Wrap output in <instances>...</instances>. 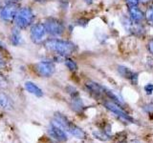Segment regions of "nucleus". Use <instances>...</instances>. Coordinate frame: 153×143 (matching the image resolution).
Segmentation results:
<instances>
[{
	"label": "nucleus",
	"instance_id": "f257e3e1",
	"mask_svg": "<svg viewBox=\"0 0 153 143\" xmlns=\"http://www.w3.org/2000/svg\"><path fill=\"white\" fill-rule=\"evenodd\" d=\"M45 48L50 52H56V55L61 56H68L72 55L76 50L74 43L68 40L57 39V38H51L44 42Z\"/></svg>",
	"mask_w": 153,
	"mask_h": 143
},
{
	"label": "nucleus",
	"instance_id": "f03ea898",
	"mask_svg": "<svg viewBox=\"0 0 153 143\" xmlns=\"http://www.w3.org/2000/svg\"><path fill=\"white\" fill-rule=\"evenodd\" d=\"M35 17L36 15L31 8L24 7L22 9H19L13 22L17 29L24 30V29H27L29 26L32 25L33 23V20H35Z\"/></svg>",
	"mask_w": 153,
	"mask_h": 143
},
{
	"label": "nucleus",
	"instance_id": "7ed1b4c3",
	"mask_svg": "<svg viewBox=\"0 0 153 143\" xmlns=\"http://www.w3.org/2000/svg\"><path fill=\"white\" fill-rule=\"evenodd\" d=\"M47 33L53 36H60L64 32V26L63 24L56 18H47L43 23Z\"/></svg>",
	"mask_w": 153,
	"mask_h": 143
},
{
	"label": "nucleus",
	"instance_id": "20e7f679",
	"mask_svg": "<svg viewBox=\"0 0 153 143\" xmlns=\"http://www.w3.org/2000/svg\"><path fill=\"white\" fill-rule=\"evenodd\" d=\"M19 11V5L16 2H9L0 11V17L3 21L12 23L13 22L17 12Z\"/></svg>",
	"mask_w": 153,
	"mask_h": 143
},
{
	"label": "nucleus",
	"instance_id": "39448f33",
	"mask_svg": "<svg viewBox=\"0 0 153 143\" xmlns=\"http://www.w3.org/2000/svg\"><path fill=\"white\" fill-rule=\"evenodd\" d=\"M46 29L43 25V23L33 24L30 31V36L33 43H39L43 40V38L46 35Z\"/></svg>",
	"mask_w": 153,
	"mask_h": 143
},
{
	"label": "nucleus",
	"instance_id": "423d86ee",
	"mask_svg": "<svg viewBox=\"0 0 153 143\" xmlns=\"http://www.w3.org/2000/svg\"><path fill=\"white\" fill-rule=\"evenodd\" d=\"M55 64L51 61H40L36 64V71L40 76L48 77L55 73Z\"/></svg>",
	"mask_w": 153,
	"mask_h": 143
},
{
	"label": "nucleus",
	"instance_id": "0eeeda50",
	"mask_svg": "<svg viewBox=\"0 0 153 143\" xmlns=\"http://www.w3.org/2000/svg\"><path fill=\"white\" fill-rule=\"evenodd\" d=\"M104 106L106 107L109 111H111L113 114H116L117 116H119L121 119H123V120L130 122V123L133 122V118L130 116H128L126 112H123L116 103L111 102V101H105L104 102Z\"/></svg>",
	"mask_w": 153,
	"mask_h": 143
},
{
	"label": "nucleus",
	"instance_id": "6e6552de",
	"mask_svg": "<svg viewBox=\"0 0 153 143\" xmlns=\"http://www.w3.org/2000/svg\"><path fill=\"white\" fill-rule=\"evenodd\" d=\"M49 133L53 137H55L56 139L59 140V141H66L67 140V136H66L65 132L62 130V128L57 125L55 121L50 124Z\"/></svg>",
	"mask_w": 153,
	"mask_h": 143
},
{
	"label": "nucleus",
	"instance_id": "1a4fd4ad",
	"mask_svg": "<svg viewBox=\"0 0 153 143\" xmlns=\"http://www.w3.org/2000/svg\"><path fill=\"white\" fill-rule=\"evenodd\" d=\"M25 89L30 94L36 95V97H41L43 95L42 90L38 87L37 85H36L35 83L31 82V81H27V82L25 83Z\"/></svg>",
	"mask_w": 153,
	"mask_h": 143
},
{
	"label": "nucleus",
	"instance_id": "9d476101",
	"mask_svg": "<svg viewBox=\"0 0 153 143\" xmlns=\"http://www.w3.org/2000/svg\"><path fill=\"white\" fill-rule=\"evenodd\" d=\"M67 131H68L73 136H75L76 138H79V139H83V138H85V136H86V133H84L83 130H81L79 127L76 126L72 123H70Z\"/></svg>",
	"mask_w": 153,
	"mask_h": 143
},
{
	"label": "nucleus",
	"instance_id": "9b49d317",
	"mask_svg": "<svg viewBox=\"0 0 153 143\" xmlns=\"http://www.w3.org/2000/svg\"><path fill=\"white\" fill-rule=\"evenodd\" d=\"M129 13H130V17L136 22H140L145 17L143 13L137 6L129 7Z\"/></svg>",
	"mask_w": 153,
	"mask_h": 143
},
{
	"label": "nucleus",
	"instance_id": "f8f14e48",
	"mask_svg": "<svg viewBox=\"0 0 153 143\" xmlns=\"http://www.w3.org/2000/svg\"><path fill=\"white\" fill-rule=\"evenodd\" d=\"M118 70H119V73L121 74L123 76L132 80V82L134 84H136V81H137V74H136L132 73V72L128 68H126V67H123V66H119Z\"/></svg>",
	"mask_w": 153,
	"mask_h": 143
},
{
	"label": "nucleus",
	"instance_id": "ddd939ff",
	"mask_svg": "<svg viewBox=\"0 0 153 143\" xmlns=\"http://www.w3.org/2000/svg\"><path fill=\"white\" fill-rule=\"evenodd\" d=\"M87 87L91 92H92L95 95H97V97H102V95L105 93V88L102 87V86H100L99 84L95 83V82H88Z\"/></svg>",
	"mask_w": 153,
	"mask_h": 143
},
{
	"label": "nucleus",
	"instance_id": "4468645a",
	"mask_svg": "<svg viewBox=\"0 0 153 143\" xmlns=\"http://www.w3.org/2000/svg\"><path fill=\"white\" fill-rule=\"evenodd\" d=\"M55 122L59 126H60L62 129H66V130L68 129L70 123H71V122H69V120L64 116H62V114H55Z\"/></svg>",
	"mask_w": 153,
	"mask_h": 143
},
{
	"label": "nucleus",
	"instance_id": "2eb2a0df",
	"mask_svg": "<svg viewBox=\"0 0 153 143\" xmlns=\"http://www.w3.org/2000/svg\"><path fill=\"white\" fill-rule=\"evenodd\" d=\"M21 42V35L19 29H13L11 33V43L14 46H18Z\"/></svg>",
	"mask_w": 153,
	"mask_h": 143
},
{
	"label": "nucleus",
	"instance_id": "dca6fc26",
	"mask_svg": "<svg viewBox=\"0 0 153 143\" xmlns=\"http://www.w3.org/2000/svg\"><path fill=\"white\" fill-rule=\"evenodd\" d=\"M11 106V103H10V100L8 97L4 94H0V107L2 109H8Z\"/></svg>",
	"mask_w": 153,
	"mask_h": 143
},
{
	"label": "nucleus",
	"instance_id": "f3484780",
	"mask_svg": "<svg viewBox=\"0 0 153 143\" xmlns=\"http://www.w3.org/2000/svg\"><path fill=\"white\" fill-rule=\"evenodd\" d=\"M146 21L153 25V5L147 9V11L146 13Z\"/></svg>",
	"mask_w": 153,
	"mask_h": 143
},
{
	"label": "nucleus",
	"instance_id": "a211bd4d",
	"mask_svg": "<svg viewBox=\"0 0 153 143\" xmlns=\"http://www.w3.org/2000/svg\"><path fill=\"white\" fill-rule=\"evenodd\" d=\"M65 65L67 66V68H68L69 70L71 71H76V69H78V65H76V63L72 59H66L65 60Z\"/></svg>",
	"mask_w": 153,
	"mask_h": 143
},
{
	"label": "nucleus",
	"instance_id": "6ab92c4d",
	"mask_svg": "<svg viewBox=\"0 0 153 143\" xmlns=\"http://www.w3.org/2000/svg\"><path fill=\"white\" fill-rule=\"evenodd\" d=\"M93 135L97 138H99V139H100V140H104L105 141V140L109 139V136L106 135V133H102V132H94Z\"/></svg>",
	"mask_w": 153,
	"mask_h": 143
},
{
	"label": "nucleus",
	"instance_id": "aec40b11",
	"mask_svg": "<svg viewBox=\"0 0 153 143\" xmlns=\"http://www.w3.org/2000/svg\"><path fill=\"white\" fill-rule=\"evenodd\" d=\"M145 91L146 92V94H150L153 93V84H147L145 87Z\"/></svg>",
	"mask_w": 153,
	"mask_h": 143
},
{
	"label": "nucleus",
	"instance_id": "412c9836",
	"mask_svg": "<svg viewBox=\"0 0 153 143\" xmlns=\"http://www.w3.org/2000/svg\"><path fill=\"white\" fill-rule=\"evenodd\" d=\"M139 0H126V3L128 4L129 7H134V6H137L138 5Z\"/></svg>",
	"mask_w": 153,
	"mask_h": 143
},
{
	"label": "nucleus",
	"instance_id": "4be33fe9",
	"mask_svg": "<svg viewBox=\"0 0 153 143\" xmlns=\"http://www.w3.org/2000/svg\"><path fill=\"white\" fill-rule=\"evenodd\" d=\"M145 111H146V112H147V113L152 114V113H153V104L146 105V106L145 107Z\"/></svg>",
	"mask_w": 153,
	"mask_h": 143
},
{
	"label": "nucleus",
	"instance_id": "5701e85b",
	"mask_svg": "<svg viewBox=\"0 0 153 143\" xmlns=\"http://www.w3.org/2000/svg\"><path fill=\"white\" fill-rule=\"evenodd\" d=\"M148 50L153 55V40H151L149 43H148Z\"/></svg>",
	"mask_w": 153,
	"mask_h": 143
},
{
	"label": "nucleus",
	"instance_id": "b1692460",
	"mask_svg": "<svg viewBox=\"0 0 153 143\" xmlns=\"http://www.w3.org/2000/svg\"><path fill=\"white\" fill-rule=\"evenodd\" d=\"M139 1H141V2H143V3H146V2H148L149 0H139Z\"/></svg>",
	"mask_w": 153,
	"mask_h": 143
},
{
	"label": "nucleus",
	"instance_id": "393cba45",
	"mask_svg": "<svg viewBox=\"0 0 153 143\" xmlns=\"http://www.w3.org/2000/svg\"><path fill=\"white\" fill-rule=\"evenodd\" d=\"M33 1H35V2H43L44 0H33Z\"/></svg>",
	"mask_w": 153,
	"mask_h": 143
},
{
	"label": "nucleus",
	"instance_id": "a878e982",
	"mask_svg": "<svg viewBox=\"0 0 153 143\" xmlns=\"http://www.w3.org/2000/svg\"><path fill=\"white\" fill-rule=\"evenodd\" d=\"M131 143H140V142H139L138 140H132Z\"/></svg>",
	"mask_w": 153,
	"mask_h": 143
},
{
	"label": "nucleus",
	"instance_id": "bb28decb",
	"mask_svg": "<svg viewBox=\"0 0 153 143\" xmlns=\"http://www.w3.org/2000/svg\"><path fill=\"white\" fill-rule=\"evenodd\" d=\"M119 143H126V141H120Z\"/></svg>",
	"mask_w": 153,
	"mask_h": 143
},
{
	"label": "nucleus",
	"instance_id": "cd10ccee",
	"mask_svg": "<svg viewBox=\"0 0 153 143\" xmlns=\"http://www.w3.org/2000/svg\"><path fill=\"white\" fill-rule=\"evenodd\" d=\"M0 8H1V4H0Z\"/></svg>",
	"mask_w": 153,
	"mask_h": 143
}]
</instances>
